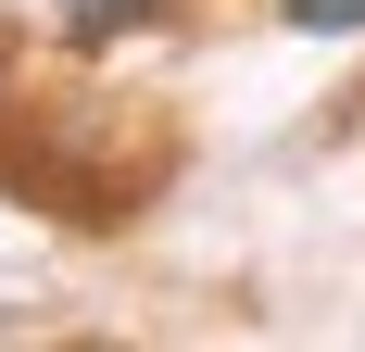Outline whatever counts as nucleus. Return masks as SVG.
I'll use <instances>...</instances> for the list:
<instances>
[{"instance_id": "f257e3e1", "label": "nucleus", "mask_w": 365, "mask_h": 352, "mask_svg": "<svg viewBox=\"0 0 365 352\" xmlns=\"http://www.w3.org/2000/svg\"><path fill=\"white\" fill-rule=\"evenodd\" d=\"M164 13H177V0H51L63 51H113V38H151Z\"/></svg>"}, {"instance_id": "f03ea898", "label": "nucleus", "mask_w": 365, "mask_h": 352, "mask_svg": "<svg viewBox=\"0 0 365 352\" xmlns=\"http://www.w3.org/2000/svg\"><path fill=\"white\" fill-rule=\"evenodd\" d=\"M290 38H365V0H264Z\"/></svg>"}]
</instances>
